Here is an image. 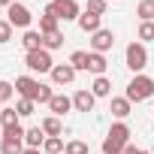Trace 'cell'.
<instances>
[{
    "label": "cell",
    "mask_w": 154,
    "mask_h": 154,
    "mask_svg": "<svg viewBox=\"0 0 154 154\" xmlns=\"http://www.w3.org/2000/svg\"><path fill=\"white\" fill-rule=\"evenodd\" d=\"M18 118H21V115H18L15 109H3V112H0V124H3V130H6V127H15Z\"/></svg>",
    "instance_id": "obj_25"
},
{
    "label": "cell",
    "mask_w": 154,
    "mask_h": 154,
    "mask_svg": "<svg viewBox=\"0 0 154 154\" xmlns=\"http://www.w3.org/2000/svg\"><path fill=\"white\" fill-rule=\"evenodd\" d=\"M60 45H63V33H60V30L42 36V48H45V51H54V48H60Z\"/></svg>",
    "instance_id": "obj_20"
},
{
    "label": "cell",
    "mask_w": 154,
    "mask_h": 154,
    "mask_svg": "<svg viewBox=\"0 0 154 154\" xmlns=\"http://www.w3.org/2000/svg\"><path fill=\"white\" fill-rule=\"evenodd\" d=\"M112 45H115V33H112V30L100 27L97 33H91V48H94L97 54H106V51H109Z\"/></svg>",
    "instance_id": "obj_8"
},
{
    "label": "cell",
    "mask_w": 154,
    "mask_h": 154,
    "mask_svg": "<svg viewBox=\"0 0 154 154\" xmlns=\"http://www.w3.org/2000/svg\"><path fill=\"white\" fill-rule=\"evenodd\" d=\"M0 154H24V139L0 136Z\"/></svg>",
    "instance_id": "obj_14"
},
{
    "label": "cell",
    "mask_w": 154,
    "mask_h": 154,
    "mask_svg": "<svg viewBox=\"0 0 154 154\" xmlns=\"http://www.w3.org/2000/svg\"><path fill=\"white\" fill-rule=\"evenodd\" d=\"M21 45H24V51H39L42 48V33L39 30H24Z\"/></svg>",
    "instance_id": "obj_15"
},
{
    "label": "cell",
    "mask_w": 154,
    "mask_h": 154,
    "mask_svg": "<svg viewBox=\"0 0 154 154\" xmlns=\"http://www.w3.org/2000/svg\"><path fill=\"white\" fill-rule=\"evenodd\" d=\"M91 94H94V97H109V94H112V82L106 79V75H97L94 85H91Z\"/></svg>",
    "instance_id": "obj_19"
},
{
    "label": "cell",
    "mask_w": 154,
    "mask_h": 154,
    "mask_svg": "<svg viewBox=\"0 0 154 154\" xmlns=\"http://www.w3.org/2000/svg\"><path fill=\"white\" fill-rule=\"evenodd\" d=\"M106 9H109V0H88V9H85V12H91V15H106Z\"/></svg>",
    "instance_id": "obj_26"
},
{
    "label": "cell",
    "mask_w": 154,
    "mask_h": 154,
    "mask_svg": "<svg viewBox=\"0 0 154 154\" xmlns=\"http://www.w3.org/2000/svg\"><path fill=\"white\" fill-rule=\"evenodd\" d=\"M45 139H48V136L42 133V127H30V130L24 133V145H27V148H42Z\"/></svg>",
    "instance_id": "obj_17"
},
{
    "label": "cell",
    "mask_w": 154,
    "mask_h": 154,
    "mask_svg": "<svg viewBox=\"0 0 154 154\" xmlns=\"http://www.w3.org/2000/svg\"><path fill=\"white\" fill-rule=\"evenodd\" d=\"M12 94H15V85H9V82H0V103H6Z\"/></svg>",
    "instance_id": "obj_30"
},
{
    "label": "cell",
    "mask_w": 154,
    "mask_h": 154,
    "mask_svg": "<svg viewBox=\"0 0 154 154\" xmlns=\"http://www.w3.org/2000/svg\"><path fill=\"white\" fill-rule=\"evenodd\" d=\"M12 39V24L3 18V21H0V42H9Z\"/></svg>",
    "instance_id": "obj_31"
},
{
    "label": "cell",
    "mask_w": 154,
    "mask_h": 154,
    "mask_svg": "<svg viewBox=\"0 0 154 154\" xmlns=\"http://www.w3.org/2000/svg\"><path fill=\"white\" fill-rule=\"evenodd\" d=\"M63 148H66V145H63V139H60V136H48V139H45V145H42V151H45V154H63Z\"/></svg>",
    "instance_id": "obj_22"
},
{
    "label": "cell",
    "mask_w": 154,
    "mask_h": 154,
    "mask_svg": "<svg viewBox=\"0 0 154 154\" xmlns=\"http://www.w3.org/2000/svg\"><path fill=\"white\" fill-rule=\"evenodd\" d=\"M72 79H75L72 63H57V66L51 69V82H54V85H69Z\"/></svg>",
    "instance_id": "obj_10"
},
{
    "label": "cell",
    "mask_w": 154,
    "mask_h": 154,
    "mask_svg": "<svg viewBox=\"0 0 154 154\" xmlns=\"http://www.w3.org/2000/svg\"><path fill=\"white\" fill-rule=\"evenodd\" d=\"M136 151H139V148H133V145H127V148H124L121 154H136Z\"/></svg>",
    "instance_id": "obj_32"
},
{
    "label": "cell",
    "mask_w": 154,
    "mask_h": 154,
    "mask_svg": "<svg viewBox=\"0 0 154 154\" xmlns=\"http://www.w3.org/2000/svg\"><path fill=\"white\" fill-rule=\"evenodd\" d=\"M130 106H133V103H130L127 97H112V103H109V112H112L118 121H124V118L130 115Z\"/></svg>",
    "instance_id": "obj_12"
},
{
    "label": "cell",
    "mask_w": 154,
    "mask_h": 154,
    "mask_svg": "<svg viewBox=\"0 0 154 154\" xmlns=\"http://www.w3.org/2000/svg\"><path fill=\"white\" fill-rule=\"evenodd\" d=\"M100 18H103V15H91V12H82V15H79V27H82L85 33H97V30H100Z\"/></svg>",
    "instance_id": "obj_18"
},
{
    "label": "cell",
    "mask_w": 154,
    "mask_h": 154,
    "mask_svg": "<svg viewBox=\"0 0 154 154\" xmlns=\"http://www.w3.org/2000/svg\"><path fill=\"white\" fill-rule=\"evenodd\" d=\"M39 127H42V133H45V136H60V133H63V127H60V118H54V115H51V118H45Z\"/></svg>",
    "instance_id": "obj_21"
},
{
    "label": "cell",
    "mask_w": 154,
    "mask_h": 154,
    "mask_svg": "<svg viewBox=\"0 0 154 154\" xmlns=\"http://www.w3.org/2000/svg\"><path fill=\"white\" fill-rule=\"evenodd\" d=\"M136 15L142 21H154V0H142V3L136 6Z\"/></svg>",
    "instance_id": "obj_23"
},
{
    "label": "cell",
    "mask_w": 154,
    "mask_h": 154,
    "mask_svg": "<svg viewBox=\"0 0 154 154\" xmlns=\"http://www.w3.org/2000/svg\"><path fill=\"white\" fill-rule=\"evenodd\" d=\"M130 103H142V100H151L154 97V79L151 75H133L130 85H127V94H124Z\"/></svg>",
    "instance_id": "obj_3"
},
{
    "label": "cell",
    "mask_w": 154,
    "mask_h": 154,
    "mask_svg": "<svg viewBox=\"0 0 154 154\" xmlns=\"http://www.w3.org/2000/svg\"><path fill=\"white\" fill-rule=\"evenodd\" d=\"M24 154H39V148H24Z\"/></svg>",
    "instance_id": "obj_33"
},
{
    "label": "cell",
    "mask_w": 154,
    "mask_h": 154,
    "mask_svg": "<svg viewBox=\"0 0 154 154\" xmlns=\"http://www.w3.org/2000/svg\"><path fill=\"white\" fill-rule=\"evenodd\" d=\"M85 3H88V0H85Z\"/></svg>",
    "instance_id": "obj_38"
},
{
    "label": "cell",
    "mask_w": 154,
    "mask_h": 154,
    "mask_svg": "<svg viewBox=\"0 0 154 154\" xmlns=\"http://www.w3.org/2000/svg\"><path fill=\"white\" fill-rule=\"evenodd\" d=\"M151 154H154V148H151Z\"/></svg>",
    "instance_id": "obj_36"
},
{
    "label": "cell",
    "mask_w": 154,
    "mask_h": 154,
    "mask_svg": "<svg viewBox=\"0 0 154 154\" xmlns=\"http://www.w3.org/2000/svg\"><path fill=\"white\" fill-rule=\"evenodd\" d=\"M33 109H36V103H33V100H24V97H21V100H18V106H15V112H18L21 118L33 115Z\"/></svg>",
    "instance_id": "obj_29"
},
{
    "label": "cell",
    "mask_w": 154,
    "mask_h": 154,
    "mask_svg": "<svg viewBox=\"0 0 154 154\" xmlns=\"http://www.w3.org/2000/svg\"><path fill=\"white\" fill-rule=\"evenodd\" d=\"M94 103H97V97H94L91 91H85V88L72 94V109H75V112H91Z\"/></svg>",
    "instance_id": "obj_9"
},
{
    "label": "cell",
    "mask_w": 154,
    "mask_h": 154,
    "mask_svg": "<svg viewBox=\"0 0 154 154\" xmlns=\"http://www.w3.org/2000/svg\"><path fill=\"white\" fill-rule=\"evenodd\" d=\"M48 109L54 112V118H60V115H66V112L72 109V100H69L66 94H54V97H51V103H48Z\"/></svg>",
    "instance_id": "obj_11"
},
{
    "label": "cell",
    "mask_w": 154,
    "mask_h": 154,
    "mask_svg": "<svg viewBox=\"0 0 154 154\" xmlns=\"http://www.w3.org/2000/svg\"><path fill=\"white\" fill-rule=\"evenodd\" d=\"M0 112H3V109H0Z\"/></svg>",
    "instance_id": "obj_39"
},
{
    "label": "cell",
    "mask_w": 154,
    "mask_h": 154,
    "mask_svg": "<svg viewBox=\"0 0 154 154\" xmlns=\"http://www.w3.org/2000/svg\"><path fill=\"white\" fill-rule=\"evenodd\" d=\"M136 154H151V151H142V148H139V151H136Z\"/></svg>",
    "instance_id": "obj_35"
},
{
    "label": "cell",
    "mask_w": 154,
    "mask_h": 154,
    "mask_svg": "<svg viewBox=\"0 0 154 154\" xmlns=\"http://www.w3.org/2000/svg\"><path fill=\"white\" fill-rule=\"evenodd\" d=\"M63 154H88V142H82V139H72V142H66Z\"/></svg>",
    "instance_id": "obj_27"
},
{
    "label": "cell",
    "mask_w": 154,
    "mask_h": 154,
    "mask_svg": "<svg viewBox=\"0 0 154 154\" xmlns=\"http://www.w3.org/2000/svg\"><path fill=\"white\" fill-rule=\"evenodd\" d=\"M136 36H139V42H148V39H154V21H142Z\"/></svg>",
    "instance_id": "obj_28"
},
{
    "label": "cell",
    "mask_w": 154,
    "mask_h": 154,
    "mask_svg": "<svg viewBox=\"0 0 154 154\" xmlns=\"http://www.w3.org/2000/svg\"><path fill=\"white\" fill-rule=\"evenodd\" d=\"M124 60H127V66L139 75V72L148 66V48H145V42H130L127 51H124Z\"/></svg>",
    "instance_id": "obj_4"
},
{
    "label": "cell",
    "mask_w": 154,
    "mask_h": 154,
    "mask_svg": "<svg viewBox=\"0 0 154 154\" xmlns=\"http://www.w3.org/2000/svg\"><path fill=\"white\" fill-rule=\"evenodd\" d=\"M57 21H60V18L51 12V6H45V12H42V18H39V33H42V36H45V33H54V30H57Z\"/></svg>",
    "instance_id": "obj_13"
},
{
    "label": "cell",
    "mask_w": 154,
    "mask_h": 154,
    "mask_svg": "<svg viewBox=\"0 0 154 154\" xmlns=\"http://www.w3.org/2000/svg\"><path fill=\"white\" fill-rule=\"evenodd\" d=\"M15 91H18L24 100H33V103H51V97H54L48 85L30 79V75H18V79H15Z\"/></svg>",
    "instance_id": "obj_1"
},
{
    "label": "cell",
    "mask_w": 154,
    "mask_h": 154,
    "mask_svg": "<svg viewBox=\"0 0 154 154\" xmlns=\"http://www.w3.org/2000/svg\"><path fill=\"white\" fill-rule=\"evenodd\" d=\"M51 12L57 15V18H63V21H79V0H51Z\"/></svg>",
    "instance_id": "obj_6"
},
{
    "label": "cell",
    "mask_w": 154,
    "mask_h": 154,
    "mask_svg": "<svg viewBox=\"0 0 154 154\" xmlns=\"http://www.w3.org/2000/svg\"><path fill=\"white\" fill-rule=\"evenodd\" d=\"M69 63H72L75 72H79V69H88V51H72V54H69Z\"/></svg>",
    "instance_id": "obj_24"
},
{
    "label": "cell",
    "mask_w": 154,
    "mask_h": 154,
    "mask_svg": "<svg viewBox=\"0 0 154 154\" xmlns=\"http://www.w3.org/2000/svg\"><path fill=\"white\" fill-rule=\"evenodd\" d=\"M127 145H130V127H127L124 121L112 124V130H109L106 139H103V154H121Z\"/></svg>",
    "instance_id": "obj_2"
},
{
    "label": "cell",
    "mask_w": 154,
    "mask_h": 154,
    "mask_svg": "<svg viewBox=\"0 0 154 154\" xmlns=\"http://www.w3.org/2000/svg\"><path fill=\"white\" fill-rule=\"evenodd\" d=\"M24 63H27V69H33V72H51V69H54L51 51H45V48L27 51V54H24Z\"/></svg>",
    "instance_id": "obj_5"
},
{
    "label": "cell",
    "mask_w": 154,
    "mask_h": 154,
    "mask_svg": "<svg viewBox=\"0 0 154 154\" xmlns=\"http://www.w3.org/2000/svg\"><path fill=\"white\" fill-rule=\"evenodd\" d=\"M106 54H97V51H91L88 54V72H94V75H106Z\"/></svg>",
    "instance_id": "obj_16"
},
{
    "label": "cell",
    "mask_w": 154,
    "mask_h": 154,
    "mask_svg": "<svg viewBox=\"0 0 154 154\" xmlns=\"http://www.w3.org/2000/svg\"><path fill=\"white\" fill-rule=\"evenodd\" d=\"M15 3V0H0V6H12Z\"/></svg>",
    "instance_id": "obj_34"
},
{
    "label": "cell",
    "mask_w": 154,
    "mask_h": 154,
    "mask_svg": "<svg viewBox=\"0 0 154 154\" xmlns=\"http://www.w3.org/2000/svg\"><path fill=\"white\" fill-rule=\"evenodd\" d=\"M30 9L24 6V3H18V0H15V3L12 6H6V21L12 24V27H27L30 30Z\"/></svg>",
    "instance_id": "obj_7"
},
{
    "label": "cell",
    "mask_w": 154,
    "mask_h": 154,
    "mask_svg": "<svg viewBox=\"0 0 154 154\" xmlns=\"http://www.w3.org/2000/svg\"><path fill=\"white\" fill-rule=\"evenodd\" d=\"M0 136H3V133H0Z\"/></svg>",
    "instance_id": "obj_37"
}]
</instances>
